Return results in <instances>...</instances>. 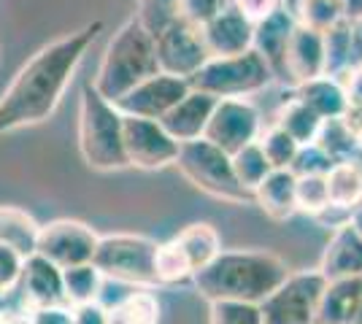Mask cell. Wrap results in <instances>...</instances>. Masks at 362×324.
Segmentation results:
<instances>
[{
	"instance_id": "cell-46",
	"label": "cell",
	"mask_w": 362,
	"mask_h": 324,
	"mask_svg": "<svg viewBox=\"0 0 362 324\" xmlns=\"http://www.w3.org/2000/svg\"><path fill=\"white\" fill-rule=\"evenodd\" d=\"M346 124L351 127V133H354V138L360 140V146H362V111H346Z\"/></svg>"
},
{
	"instance_id": "cell-3",
	"label": "cell",
	"mask_w": 362,
	"mask_h": 324,
	"mask_svg": "<svg viewBox=\"0 0 362 324\" xmlns=\"http://www.w3.org/2000/svg\"><path fill=\"white\" fill-rule=\"evenodd\" d=\"M154 73H160L154 38L138 25L136 16H130L108 41L92 87L106 100L117 103L122 95H127Z\"/></svg>"
},
{
	"instance_id": "cell-28",
	"label": "cell",
	"mask_w": 362,
	"mask_h": 324,
	"mask_svg": "<svg viewBox=\"0 0 362 324\" xmlns=\"http://www.w3.org/2000/svg\"><path fill=\"white\" fill-rule=\"evenodd\" d=\"M327 195H330V205H338V208H346L351 211L354 205L362 203V176L360 170L354 168V162L346 160V162H335L327 176Z\"/></svg>"
},
{
	"instance_id": "cell-34",
	"label": "cell",
	"mask_w": 362,
	"mask_h": 324,
	"mask_svg": "<svg viewBox=\"0 0 362 324\" xmlns=\"http://www.w3.org/2000/svg\"><path fill=\"white\" fill-rule=\"evenodd\" d=\"M233 160V170H235V179H238V184L243 189H249V192H255L257 186L262 184V179L271 173V162L265 160L262 155V149H259V143H249V146H243L241 152H235V155H230Z\"/></svg>"
},
{
	"instance_id": "cell-2",
	"label": "cell",
	"mask_w": 362,
	"mask_h": 324,
	"mask_svg": "<svg viewBox=\"0 0 362 324\" xmlns=\"http://www.w3.org/2000/svg\"><path fill=\"white\" fill-rule=\"evenodd\" d=\"M289 273L287 263L271 251H219L206 268L195 270L192 284L209 303L259 306Z\"/></svg>"
},
{
	"instance_id": "cell-39",
	"label": "cell",
	"mask_w": 362,
	"mask_h": 324,
	"mask_svg": "<svg viewBox=\"0 0 362 324\" xmlns=\"http://www.w3.org/2000/svg\"><path fill=\"white\" fill-rule=\"evenodd\" d=\"M22 268H25V257L11 246L0 244V292H14L19 276H22Z\"/></svg>"
},
{
	"instance_id": "cell-42",
	"label": "cell",
	"mask_w": 362,
	"mask_h": 324,
	"mask_svg": "<svg viewBox=\"0 0 362 324\" xmlns=\"http://www.w3.org/2000/svg\"><path fill=\"white\" fill-rule=\"evenodd\" d=\"M338 81H341L344 95H346L349 111H362V65H354Z\"/></svg>"
},
{
	"instance_id": "cell-30",
	"label": "cell",
	"mask_w": 362,
	"mask_h": 324,
	"mask_svg": "<svg viewBox=\"0 0 362 324\" xmlns=\"http://www.w3.org/2000/svg\"><path fill=\"white\" fill-rule=\"evenodd\" d=\"M314 143L330 157L332 162H346L362 149L360 140L354 138V133H351V127L346 124L344 116L341 119H325Z\"/></svg>"
},
{
	"instance_id": "cell-35",
	"label": "cell",
	"mask_w": 362,
	"mask_h": 324,
	"mask_svg": "<svg viewBox=\"0 0 362 324\" xmlns=\"http://www.w3.org/2000/svg\"><path fill=\"white\" fill-rule=\"evenodd\" d=\"M292 14L300 25L319 32H327L332 25H338L344 19L338 0H298Z\"/></svg>"
},
{
	"instance_id": "cell-7",
	"label": "cell",
	"mask_w": 362,
	"mask_h": 324,
	"mask_svg": "<svg viewBox=\"0 0 362 324\" xmlns=\"http://www.w3.org/2000/svg\"><path fill=\"white\" fill-rule=\"evenodd\" d=\"M173 165H179V170L189 184L197 186L206 195H211V198H219V200L227 203L252 200V192L243 189L235 179L230 155L222 152L219 146L209 143L206 138L181 143L179 157H176Z\"/></svg>"
},
{
	"instance_id": "cell-18",
	"label": "cell",
	"mask_w": 362,
	"mask_h": 324,
	"mask_svg": "<svg viewBox=\"0 0 362 324\" xmlns=\"http://www.w3.org/2000/svg\"><path fill=\"white\" fill-rule=\"evenodd\" d=\"M317 270L325 276V281L362 278V238L351 224L332 230Z\"/></svg>"
},
{
	"instance_id": "cell-53",
	"label": "cell",
	"mask_w": 362,
	"mask_h": 324,
	"mask_svg": "<svg viewBox=\"0 0 362 324\" xmlns=\"http://www.w3.org/2000/svg\"><path fill=\"white\" fill-rule=\"evenodd\" d=\"M3 324H11V322H3Z\"/></svg>"
},
{
	"instance_id": "cell-17",
	"label": "cell",
	"mask_w": 362,
	"mask_h": 324,
	"mask_svg": "<svg viewBox=\"0 0 362 324\" xmlns=\"http://www.w3.org/2000/svg\"><path fill=\"white\" fill-rule=\"evenodd\" d=\"M214 106H216V97H211V95L206 92H197V90H189L160 119V124L165 127L170 138H176L179 143H189V140L203 138L206 124L211 119Z\"/></svg>"
},
{
	"instance_id": "cell-26",
	"label": "cell",
	"mask_w": 362,
	"mask_h": 324,
	"mask_svg": "<svg viewBox=\"0 0 362 324\" xmlns=\"http://www.w3.org/2000/svg\"><path fill=\"white\" fill-rule=\"evenodd\" d=\"M273 124H279V127H281L287 136H292L300 146L314 143L319 136V130H322V119H319L317 114L305 106V103H300L295 95H289L287 100L281 103V108L276 111Z\"/></svg>"
},
{
	"instance_id": "cell-9",
	"label": "cell",
	"mask_w": 362,
	"mask_h": 324,
	"mask_svg": "<svg viewBox=\"0 0 362 324\" xmlns=\"http://www.w3.org/2000/svg\"><path fill=\"white\" fill-rule=\"evenodd\" d=\"M259 133H262V116L255 103L246 97H227L216 100L203 138L227 155H235L243 146L255 143Z\"/></svg>"
},
{
	"instance_id": "cell-48",
	"label": "cell",
	"mask_w": 362,
	"mask_h": 324,
	"mask_svg": "<svg viewBox=\"0 0 362 324\" xmlns=\"http://www.w3.org/2000/svg\"><path fill=\"white\" fill-rule=\"evenodd\" d=\"M6 300H8V294L0 292V324L8 322V319H6Z\"/></svg>"
},
{
	"instance_id": "cell-37",
	"label": "cell",
	"mask_w": 362,
	"mask_h": 324,
	"mask_svg": "<svg viewBox=\"0 0 362 324\" xmlns=\"http://www.w3.org/2000/svg\"><path fill=\"white\" fill-rule=\"evenodd\" d=\"M209 324H262L259 306L255 303H209Z\"/></svg>"
},
{
	"instance_id": "cell-49",
	"label": "cell",
	"mask_w": 362,
	"mask_h": 324,
	"mask_svg": "<svg viewBox=\"0 0 362 324\" xmlns=\"http://www.w3.org/2000/svg\"><path fill=\"white\" fill-rule=\"evenodd\" d=\"M351 162H354V168L360 170V176H362V149H360V152H357L354 157H351Z\"/></svg>"
},
{
	"instance_id": "cell-27",
	"label": "cell",
	"mask_w": 362,
	"mask_h": 324,
	"mask_svg": "<svg viewBox=\"0 0 362 324\" xmlns=\"http://www.w3.org/2000/svg\"><path fill=\"white\" fill-rule=\"evenodd\" d=\"M160 300L151 289H133L108 308V324H157Z\"/></svg>"
},
{
	"instance_id": "cell-24",
	"label": "cell",
	"mask_w": 362,
	"mask_h": 324,
	"mask_svg": "<svg viewBox=\"0 0 362 324\" xmlns=\"http://www.w3.org/2000/svg\"><path fill=\"white\" fill-rule=\"evenodd\" d=\"M41 224L33 219L25 208L16 205H0V244L19 251L25 260L35 254Z\"/></svg>"
},
{
	"instance_id": "cell-20",
	"label": "cell",
	"mask_w": 362,
	"mask_h": 324,
	"mask_svg": "<svg viewBox=\"0 0 362 324\" xmlns=\"http://www.w3.org/2000/svg\"><path fill=\"white\" fill-rule=\"evenodd\" d=\"M295 186H298V176L292 170H271L262 179V184L252 192V200L262 208L265 216H271L276 222H287L298 214Z\"/></svg>"
},
{
	"instance_id": "cell-21",
	"label": "cell",
	"mask_w": 362,
	"mask_h": 324,
	"mask_svg": "<svg viewBox=\"0 0 362 324\" xmlns=\"http://www.w3.org/2000/svg\"><path fill=\"white\" fill-rule=\"evenodd\" d=\"M362 300V278L327 281L314 324H351Z\"/></svg>"
},
{
	"instance_id": "cell-45",
	"label": "cell",
	"mask_w": 362,
	"mask_h": 324,
	"mask_svg": "<svg viewBox=\"0 0 362 324\" xmlns=\"http://www.w3.org/2000/svg\"><path fill=\"white\" fill-rule=\"evenodd\" d=\"M338 6H341L344 22H349V25L362 22V0H338Z\"/></svg>"
},
{
	"instance_id": "cell-43",
	"label": "cell",
	"mask_w": 362,
	"mask_h": 324,
	"mask_svg": "<svg viewBox=\"0 0 362 324\" xmlns=\"http://www.w3.org/2000/svg\"><path fill=\"white\" fill-rule=\"evenodd\" d=\"M71 324H108V308L95 303H84V306H74L71 308Z\"/></svg>"
},
{
	"instance_id": "cell-29",
	"label": "cell",
	"mask_w": 362,
	"mask_h": 324,
	"mask_svg": "<svg viewBox=\"0 0 362 324\" xmlns=\"http://www.w3.org/2000/svg\"><path fill=\"white\" fill-rule=\"evenodd\" d=\"M62 289H65V303L68 308L74 306H84V303H95L103 289V276L98 273V268L92 263L74 265L62 270Z\"/></svg>"
},
{
	"instance_id": "cell-22",
	"label": "cell",
	"mask_w": 362,
	"mask_h": 324,
	"mask_svg": "<svg viewBox=\"0 0 362 324\" xmlns=\"http://www.w3.org/2000/svg\"><path fill=\"white\" fill-rule=\"evenodd\" d=\"M292 95L311 108L322 122L325 119H341V116H346L349 111L344 87H341L338 78L332 76H319L311 78V81H303V84H295Z\"/></svg>"
},
{
	"instance_id": "cell-36",
	"label": "cell",
	"mask_w": 362,
	"mask_h": 324,
	"mask_svg": "<svg viewBox=\"0 0 362 324\" xmlns=\"http://www.w3.org/2000/svg\"><path fill=\"white\" fill-rule=\"evenodd\" d=\"M295 198H298V211H303V214L317 216L319 211H325L330 205L325 176H298Z\"/></svg>"
},
{
	"instance_id": "cell-1",
	"label": "cell",
	"mask_w": 362,
	"mask_h": 324,
	"mask_svg": "<svg viewBox=\"0 0 362 324\" xmlns=\"http://www.w3.org/2000/svg\"><path fill=\"white\" fill-rule=\"evenodd\" d=\"M100 30L103 22L95 19L81 30L68 32L38 49L19 68L14 81L0 95V136L46 122L57 111L62 95L71 87L78 65L87 57Z\"/></svg>"
},
{
	"instance_id": "cell-14",
	"label": "cell",
	"mask_w": 362,
	"mask_h": 324,
	"mask_svg": "<svg viewBox=\"0 0 362 324\" xmlns=\"http://www.w3.org/2000/svg\"><path fill=\"white\" fill-rule=\"evenodd\" d=\"M16 292L25 306V313L38 308H68L62 289V270L41 254H30L25 260Z\"/></svg>"
},
{
	"instance_id": "cell-19",
	"label": "cell",
	"mask_w": 362,
	"mask_h": 324,
	"mask_svg": "<svg viewBox=\"0 0 362 324\" xmlns=\"http://www.w3.org/2000/svg\"><path fill=\"white\" fill-rule=\"evenodd\" d=\"M295 25H298V19L289 8H279L255 25L252 49L268 62V68L276 78H284V54H287L289 35L295 30Z\"/></svg>"
},
{
	"instance_id": "cell-13",
	"label": "cell",
	"mask_w": 362,
	"mask_h": 324,
	"mask_svg": "<svg viewBox=\"0 0 362 324\" xmlns=\"http://www.w3.org/2000/svg\"><path fill=\"white\" fill-rule=\"evenodd\" d=\"M189 92V81L170 73H154L146 81H141L127 95H122L114 106L124 116H141V119H163L170 108Z\"/></svg>"
},
{
	"instance_id": "cell-44",
	"label": "cell",
	"mask_w": 362,
	"mask_h": 324,
	"mask_svg": "<svg viewBox=\"0 0 362 324\" xmlns=\"http://www.w3.org/2000/svg\"><path fill=\"white\" fill-rule=\"evenodd\" d=\"M33 324H71V308H38L28 311Z\"/></svg>"
},
{
	"instance_id": "cell-4",
	"label": "cell",
	"mask_w": 362,
	"mask_h": 324,
	"mask_svg": "<svg viewBox=\"0 0 362 324\" xmlns=\"http://www.w3.org/2000/svg\"><path fill=\"white\" fill-rule=\"evenodd\" d=\"M78 152L92 170L130 168L124 155V114L98 92L92 81L78 100Z\"/></svg>"
},
{
	"instance_id": "cell-47",
	"label": "cell",
	"mask_w": 362,
	"mask_h": 324,
	"mask_svg": "<svg viewBox=\"0 0 362 324\" xmlns=\"http://www.w3.org/2000/svg\"><path fill=\"white\" fill-rule=\"evenodd\" d=\"M349 224H351V227H354V232H357V235L362 238V203H360V205H354V208H351V216H349Z\"/></svg>"
},
{
	"instance_id": "cell-50",
	"label": "cell",
	"mask_w": 362,
	"mask_h": 324,
	"mask_svg": "<svg viewBox=\"0 0 362 324\" xmlns=\"http://www.w3.org/2000/svg\"><path fill=\"white\" fill-rule=\"evenodd\" d=\"M11 324H33L30 319H28V313H22V316H16V319H8Z\"/></svg>"
},
{
	"instance_id": "cell-10",
	"label": "cell",
	"mask_w": 362,
	"mask_h": 324,
	"mask_svg": "<svg viewBox=\"0 0 362 324\" xmlns=\"http://www.w3.org/2000/svg\"><path fill=\"white\" fill-rule=\"evenodd\" d=\"M100 235L92 230L90 224L78 219H54L49 224H41L35 254L46 257L60 270L74 268V265H87L95 257Z\"/></svg>"
},
{
	"instance_id": "cell-23",
	"label": "cell",
	"mask_w": 362,
	"mask_h": 324,
	"mask_svg": "<svg viewBox=\"0 0 362 324\" xmlns=\"http://www.w3.org/2000/svg\"><path fill=\"white\" fill-rule=\"evenodd\" d=\"M354 65H360V47L354 38V28L341 19L325 32V76L341 78Z\"/></svg>"
},
{
	"instance_id": "cell-31",
	"label": "cell",
	"mask_w": 362,
	"mask_h": 324,
	"mask_svg": "<svg viewBox=\"0 0 362 324\" xmlns=\"http://www.w3.org/2000/svg\"><path fill=\"white\" fill-rule=\"evenodd\" d=\"M154 273H157V281L160 287L163 284H181V281H189L192 278V265L187 260V254L181 251V246L170 238L165 244L157 246V254H154Z\"/></svg>"
},
{
	"instance_id": "cell-38",
	"label": "cell",
	"mask_w": 362,
	"mask_h": 324,
	"mask_svg": "<svg viewBox=\"0 0 362 324\" xmlns=\"http://www.w3.org/2000/svg\"><path fill=\"white\" fill-rule=\"evenodd\" d=\"M332 165H335V162L319 149L317 143H308V146H300V149H298V157H295V162L289 165V170H292L295 176H327V170H330Z\"/></svg>"
},
{
	"instance_id": "cell-33",
	"label": "cell",
	"mask_w": 362,
	"mask_h": 324,
	"mask_svg": "<svg viewBox=\"0 0 362 324\" xmlns=\"http://www.w3.org/2000/svg\"><path fill=\"white\" fill-rule=\"evenodd\" d=\"M136 19L151 38H157L181 19V0H138Z\"/></svg>"
},
{
	"instance_id": "cell-6",
	"label": "cell",
	"mask_w": 362,
	"mask_h": 324,
	"mask_svg": "<svg viewBox=\"0 0 362 324\" xmlns=\"http://www.w3.org/2000/svg\"><path fill=\"white\" fill-rule=\"evenodd\" d=\"M268 62L257 54L255 49L235 54V57H209V62L195 71L189 81V90L206 92L216 100L227 97H249L262 92L273 81Z\"/></svg>"
},
{
	"instance_id": "cell-12",
	"label": "cell",
	"mask_w": 362,
	"mask_h": 324,
	"mask_svg": "<svg viewBox=\"0 0 362 324\" xmlns=\"http://www.w3.org/2000/svg\"><path fill=\"white\" fill-rule=\"evenodd\" d=\"M154 49L160 71L179 78H189L209 62V49L203 44L200 28L189 25L187 19H179L165 32H160L154 38Z\"/></svg>"
},
{
	"instance_id": "cell-8",
	"label": "cell",
	"mask_w": 362,
	"mask_h": 324,
	"mask_svg": "<svg viewBox=\"0 0 362 324\" xmlns=\"http://www.w3.org/2000/svg\"><path fill=\"white\" fill-rule=\"evenodd\" d=\"M325 287L327 281L319 270L289 273L284 284L259 303L262 324H314Z\"/></svg>"
},
{
	"instance_id": "cell-40",
	"label": "cell",
	"mask_w": 362,
	"mask_h": 324,
	"mask_svg": "<svg viewBox=\"0 0 362 324\" xmlns=\"http://www.w3.org/2000/svg\"><path fill=\"white\" fill-rule=\"evenodd\" d=\"M227 6V0H181V19H187L189 25L203 28L206 22H211Z\"/></svg>"
},
{
	"instance_id": "cell-41",
	"label": "cell",
	"mask_w": 362,
	"mask_h": 324,
	"mask_svg": "<svg viewBox=\"0 0 362 324\" xmlns=\"http://www.w3.org/2000/svg\"><path fill=\"white\" fill-rule=\"evenodd\" d=\"M230 6L235 11H241L249 22H262L265 16H271L279 8H287V0H230Z\"/></svg>"
},
{
	"instance_id": "cell-32",
	"label": "cell",
	"mask_w": 362,
	"mask_h": 324,
	"mask_svg": "<svg viewBox=\"0 0 362 324\" xmlns=\"http://www.w3.org/2000/svg\"><path fill=\"white\" fill-rule=\"evenodd\" d=\"M259 149H262V155L265 160L271 162L273 170H289V165L295 162V157H298V149H300V143L287 136L279 124H271V127H262V133H259Z\"/></svg>"
},
{
	"instance_id": "cell-15",
	"label": "cell",
	"mask_w": 362,
	"mask_h": 324,
	"mask_svg": "<svg viewBox=\"0 0 362 324\" xmlns=\"http://www.w3.org/2000/svg\"><path fill=\"white\" fill-rule=\"evenodd\" d=\"M200 35L209 49V57H235L249 52L255 44V22H249L241 11H235L227 3L211 22L200 28Z\"/></svg>"
},
{
	"instance_id": "cell-25",
	"label": "cell",
	"mask_w": 362,
	"mask_h": 324,
	"mask_svg": "<svg viewBox=\"0 0 362 324\" xmlns=\"http://www.w3.org/2000/svg\"><path fill=\"white\" fill-rule=\"evenodd\" d=\"M173 241H176L181 246V251L187 254L192 270L206 268V265L211 263L214 257L222 251V238H219L216 227L209 224V222H195V224L184 227ZM192 276H195V273H192Z\"/></svg>"
},
{
	"instance_id": "cell-11",
	"label": "cell",
	"mask_w": 362,
	"mask_h": 324,
	"mask_svg": "<svg viewBox=\"0 0 362 324\" xmlns=\"http://www.w3.org/2000/svg\"><path fill=\"white\" fill-rule=\"evenodd\" d=\"M179 140L170 138L157 119L124 116V155L127 165L141 170H160L176 162Z\"/></svg>"
},
{
	"instance_id": "cell-52",
	"label": "cell",
	"mask_w": 362,
	"mask_h": 324,
	"mask_svg": "<svg viewBox=\"0 0 362 324\" xmlns=\"http://www.w3.org/2000/svg\"><path fill=\"white\" fill-rule=\"evenodd\" d=\"M360 65H362V54H360Z\"/></svg>"
},
{
	"instance_id": "cell-16",
	"label": "cell",
	"mask_w": 362,
	"mask_h": 324,
	"mask_svg": "<svg viewBox=\"0 0 362 324\" xmlns=\"http://www.w3.org/2000/svg\"><path fill=\"white\" fill-rule=\"evenodd\" d=\"M319 76H325V32L298 22L284 54V78L295 87Z\"/></svg>"
},
{
	"instance_id": "cell-51",
	"label": "cell",
	"mask_w": 362,
	"mask_h": 324,
	"mask_svg": "<svg viewBox=\"0 0 362 324\" xmlns=\"http://www.w3.org/2000/svg\"><path fill=\"white\" fill-rule=\"evenodd\" d=\"M351 324H362V300H360V308H357V316H354V322Z\"/></svg>"
},
{
	"instance_id": "cell-5",
	"label": "cell",
	"mask_w": 362,
	"mask_h": 324,
	"mask_svg": "<svg viewBox=\"0 0 362 324\" xmlns=\"http://www.w3.org/2000/svg\"><path fill=\"white\" fill-rule=\"evenodd\" d=\"M157 246L160 244L154 238L133 235V232L100 235L92 265L106 281H117L130 289H154L160 287L154 273Z\"/></svg>"
}]
</instances>
